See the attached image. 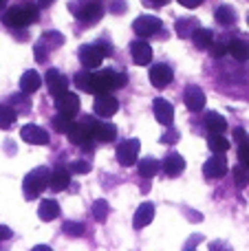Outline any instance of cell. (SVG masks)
I'll use <instances>...</instances> for the list:
<instances>
[{
	"label": "cell",
	"mask_w": 249,
	"mask_h": 251,
	"mask_svg": "<svg viewBox=\"0 0 249 251\" xmlns=\"http://www.w3.org/2000/svg\"><path fill=\"white\" fill-rule=\"evenodd\" d=\"M38 20V7L35 4H20V7H11L2 16V22L11 29H22V26L31 25Z\"/></svg>",
	"instance_id": "6da1fadb"
},
{
	"label": "cell",
	"mask_w": 249,
	"mask_h": 251,
	"mask_svg": "<svg viewBox=\"0 0 249 251\" xmlns=\"http://www.w3.org/2000/svg\"><path fill=\"white\" fill-rule=\"evenodd\" d=\"M49 178H51V172L47 168H38L33 172H29L25 176V183H22V190H25V199L33 201L35 196H40L44 190L49 187Z\"/></svg>",
	"instance_id": "7a4b0ae2"
},
{
	"label": "cell",
	"mask_w": 249,
	"mask_h": 251,
	"mask_svg": "<svg viewBox=\"0 0 249 251\" xmlns=\"http://www.w3.org/2000/svg\"><path fill=\"white\" fill-rule=\"evenodd\" d=\"M122 86H126V75H119L115 71H100L93 75V93H110Z\"/></svg>",
	"instance_id": "3957f363"
},
{
	"label": "cell",
	"mask_w": 249,
	"mask_h": 251,
	"mask_svg": "<svg viewBox=\"0 0 249 251\" xmlns=\"http://www.w3.org/2000/svg\"><path fill=\"white\" fill-rule=\"evenodd\" d=\"M139 150H141L139 139H126V141H122L117 146V161L128 168V165H132L137 161Z\"/></svg>",
	"instance_id": "277c9868"
},
{
	"label": "cell",
	"mask_w": 249,
	"mask_h": 251,
	"mask_svg": "<svg viewBox=\"0 0 249 251\" xmlns=\"http://www.w3.org/2000/svg\"><path fill=\"white\" fill-rule=\"evenodd\" d=\"M161 26H163V22L159 20L157 16H139L135 22H132V31H135L137 35H141V38L154 35Z\"/></svg>",
	"instance_id": "5b68a950"
},
{
	"label": "cell",
	"mask_w": 249,
	"mask_h": 251,
	"mask_svg": "<svg viewBox=\"0 0 249 251\" xmlns=\"http://www.w3.org/2000/svg\"><path fill=\"white\" fill-rule=\"evenodd\" d=\"M203 174L207 178H221L227 174V159H225V152H216L212 159H207V163L203 165Z\"/></svg>",
	"instance_id": "8992f818"
},
{
	"label": "cell",
	"mask_w": 249,
	"mask_h": 251,
	"mask_svg": "<svg viewBox=\"0 0 249 251\" xmlns=\"http://www.w3.org/2000/svg\"><path fill=\"white\" fill-rule=\"evenodd\" d=\"M20 137H22V141L31 143V146H47L49 143V132L44 128H40V126H35V124L22 126Z\"/></svg>",
	"instance_id": "52a82bcc"
},
{
	"label": "cell",
	"mask_w": 249,
	"mask_h": 251,
	"mask_svg": "<svg viewBox=\"0 0 249 251\" xmlns=\"http://www.w3.org/2000/svg\"><path fill=\"white\" fill-rule=\"evenodd\" d=\"M44 82H47V88H49V93H51L53 97H57V95H62V93L69 91V79H66L64 75H62L60 71H55V69L47 71Z\"/></svg>",
	"instance_id": "ba28073f"
},
{
	"label": "cell",
	"mask_w": 249,
	"mask_h": 251,
	"mask_svg": "<svg viewBox=\"0 0 249 251\" xmlns=\"http://www.w3.org/2000/svg\"><path fill=\"white\" fill-rule=\"evenodd\" d=\"M55 108H57V113H64V115H69V117H73L79 110V97L69 91L62 93V95L55 97Z\"/></svg>",
	"instance_id": "9c48e42d"
},
{
	"label": "cell",
	"mask_w": 249,
	"mask_h": 251,
	"mask_svg": "<svg viewBox=\"0 0 249 251\" xmlns=\"http://www.w3.org/2000/svg\"><path fill=\"white\" fill-rule=\"evenodd\" d=\"M73 13L82 22L93 25V22H97L101 16H104V7H101V4H97V2H86V4H82V7H73Z\"/></svg>",
	"instance_id": "30bf717a"
},
{
	"label": "cell",
	"mask_w": 249,
	"mask_h": 251,
	"mask_svg": "<svg viewBox=\"0 0 249 251\" xmlns=\"http://www.w3.org/2000/svg\"><path fill=\"white\" fill-rule=\"evenodd\" d=\"M93 108H95V115H100V117H110V115L117 113L119 101L113 95H108V93H100Z\"/></svg>",
	"instance_id": "8fae6325"
},
{
	"label": "cell",
	"mask_w": 249,
	"mask_h": 251,
	"mask_svg": "<svg viewBox=\"0 0 249 251\" xmlns=\"http://www.w3.org/2000/svg\"><path fill=\"white\" fill-rule=\"evenodd\" d=\"M66 137H69V141L75 143V146H86V143L93 139V128L88 122L86 124H73L71 130L66 132Z\"/></svg>",
	"instance_id": "7c38bea8"
},
{
	"label": "cell",
	"mask_w": 249,
	"mask_h": 251,
	"mask_svg": "<svg viewBox=\"0 0 249 251\" xmlns=\"http://www.w3.org/2000/svg\"><path fill=\"white\" fill-rule=\"evenodd\" d=\"M172 77H174V73L168 64H154L150 69V82H152L154 88H166L172 82Z\"/></svg>",
	"instance_id": "4fadbf2b"
},
{
	"label": "cell",
	"mask_w": 249,
	"mask_h": 251,
	"mask_svg": "<svg viewBox=\"0 0 249 251\" xmlns=\"http://www.w3.org/2000/svg\"><path fill=\"white\" fill-rule=\"evenodd\" d=\"M183 100H185V106H188L192 113H199V110H203V106H205V93L199 86L190 84L183 93Z\"/></svg>",
	"instance_id": "5bb4252c"
},
{
	"label": "cell",
	"mask_w": 249,
	"mask_h": 251,
	"mask_svg": "<svg viewBox=\"0 0 249 251\" xmlns=\"http://www.w3.org/2000/svg\"><path fill=\"white\" fill-rule=\"evenodd\" d=\"M88 124H91V128H93V137L100 139L101 143H110V141H115V137H117V128H115L113 124L95 122V119H88Z\"/></svg>",
	"instance_id": "9a60e30c"
},
{
	"label": "cell",
	"mask_w": 249,
	"mask_h": 251,
	"mask_svg": "<svg viewBox=\"0 0 249 251\" xmlns=\"http://www.w3.org/2000/svg\"><path fill=\"white\" fill-rule=\"evenodd\" d=\"M101 51L97 49V44H84L79 49V62H82L86 69H97L101 64Z\"/></svg>",
	"instance_id": "2e32d148"
},
{
	"label": "cell",
	"mask_w": 249,
	"mask_h": 251,
	"mask_svg": "<svg viewBox=\"0 0 249 251\" xmlns=\"http://www.w3.org/2000/svg\"><path fill=\"white\" fill-rule=\"evenodd\" d=\"M130 53H132L135 64H139V66L150 64V60H152V49H150V44L144 42V40H135V42L130 44Z\"/></svg>",
	"instance_id": "e0dca14e"
},
{
	"label": "cell",
	"mask_w": 249,
	"mask_h": 251,
	"mask_svg": "<svg viewBox=\"0 0 249 251\" xmlns=\"http://www.w3.org/2000/svg\"><path fill=\"white\" fill-rule=\"evenodd\" d=\"M152 110H154L157 122L161 126H170L172 119H174V108H172V104H170V101H166V100H161V97H159V100H154Z\"/></svg>",
	"instance_id": "ac0fdd59"
},
{
	"label": "cell",
	"mask_w": 249,
	"mask_h": 251,
	"mask_svg": "<svg viewBox=\"0 0 249 251\" xmlns=\"http://www.w3.org/2000/svg\"><path fill=\"white\" fill-rule=\"evenodd\" d=\"M161 168L166 170V174L168 176H179L181 172L185 170V159L181 154H176V152H172V154H168L166 159H163V163H161Z\"/></svg>",
	"instance_id": "d6986e66"
},
{
	"label": "cell",
	"mask_w": 249,
	"mask_h": 251,
	"mask_svg": "<svg viewBox=\"0 0 249 251\" xmlns=\"http://www.w3.org/2000/svg\"><path fill=\"white\" fill-rule=\"evenodd\" d=\"M152 218H154V205L152 203H141L139 207H137L132 223H135L137 229H141V227L150 225V223H152Z\"/></svg>",
	"instance_id": "ffe728a7"
},
{
	"label": "cell",
	"mask_w": 249,
	"mask_h": 251,
	"mask_svg": "<svg viewBox=\"0 0 249 251\" xmlns=\"http://www.w3.org/2000/svg\"><path fill=\"white\" fill-rule=\"evenodd\" d=\"M69 183H71L69 170L57 168V170H53V172H51V178H49V190L62 192V190H66V187H69Z\"/></svg>",
	"instance_id": "44dd1931"
},
{
	"label": "cell",
	"mask_w": 249,
	"mask_h": 251,
	"mask_svg": "<svg viewBox=\"0 0 249 251\" xmlns=\"http://www.w3.org/2000/svg\"><path fill=\"white\" fill-rule=\"evenodd\" d=\"M40 86H42V77H40L35 71H26V73L22 75V79H20V91L22 93L31 95V93H35Z\"/></svg>",
	"instance_id": "7402d4cb"
},
{
	"label": "cell",
	"mask_w": 249,
	"mask_h": 251,
	"mask_svg": "<svg viewBox=\"0 0 249 251\" xmlns=\"http://www.w3.org/2000/svg\"><path fill=\"white\" fill-rule=\"evenodd\" d=\"M38 216L42 218V221H53V218L60 216V205H57L55 201H51V199L42 201L40 207H38Z\"/></svg>",
	"instance_id": "603a6c76"
},
{
	"label": "cell",
	"mask_w": 249,
	"mask_h": 251,
	"mask_svg": "<svg viewBox=\"0 0 249 251\" xmlns=\"http://www.w3.org/2000/svg\"><path fill=\"white\" fill-rule=\"evenodd\" d=\"M227 51L232 53L238 62L249 60V42H245V40H232V42L227 44Z\"/></svg>",
	"instance_id": "cb8c5ba5"
},
{
	"label": "cell",
	"mask_w": 249,
	"mask_h": 251,
	"mask_svg": "<svg viewBox=\"0 0 249 251\" xmlns=\"http://www.w3.org/2000/svg\"><path fill=\"white\" fill-rule=\"evenodd\" d=\"M205 128L210 130V132H225V130H227V122H225V117L219 113H207Z\"/></svg>",
	"instance_id": "d4e9b609"
},
{
	"label": "cell",
	"mask_w": 249,
	"mask_h": 251,
	"mask_svg": "<svg viewBox=\"0 0 249 251\" xmlns=\"http://www.w3.org/2000/svg\"><path fill=\"white\" fill-rule=\"evenodd\" d=\"M214 16H216V22H219V25H225V26H229V25H234V22H236V11H234L229 4L219 7Z\"/></svg>",
	"instance_id": "484cf974"
},
{
	"label": "cell",
	"mask_w": 249,
	"mask_h": 251,
	"mask_svg": "<svg viewBox=\"0 0 249 251\" xmlns=\"http://www.w3.org/2000/svg\"><path fill=\"white\" fill-rule=\"evenodd\" d=\"M207 146L212 148V152H227L229 150V141L223 137V132H210Z\"/></svg>",
	"instance_id": "4316f807"
},
{
	"label": "cell",
	"mask_w": 249,
	"mask_h": 251,
	"mask_svg": "<svg viewBox=\"0 0 249 251\" xmlns=\"http://www.w3.org/2000/svg\"><path fill=\"white\" fill-rule=\"evenodd\" d=\"M192 42L197 49H210L212 47V31L210 29H194Z\"/></svg>",
	"instance_id": "83f0119b"
},
{
	"label": "cell",
	"mask_w": 249,
	"mask_h": 251,
	"mask_svg": "<svg viewBox=\"0 0 249 251\" xmlns=\"http://www.w3.org/2000/svg\"><path fill=\"white\" fill-rule=\"evenodd\" d=\"M16 117L18 113L11 108V106H2L0 104V130H7L16 124Z\"/></svg>",
	"instance_id": "f1b7e54d"
},
{
	"label": "cell",
	"mask_w": 249,
	"mask_h": 251,
	"mask_svg": "<svg viewBox=\"0 0 249 251\" xmlns=\"http://www.w3.org/2000/svg\"><path fill=\"white\" fill-rule=\"evenodd\" d=\"M159 172V161L157 159H141L139 161V176L152 178Z\"/></svg>",
	"instance_id": "f546056e"
},
{
	"label": "cell",
	"mask_w": 249,
	"mask_h": 251,
	"mask_svg": "<svg viewBox=\"0 0 249 251\" xmlns=\"http://www.w3.org/2000/svg\"><path fill=\"white\" fill-rule=\"evenodd\" d=\"M194 26H197V22H194L192 18H179L176 25H174V29H176V33H179L181 38H192Z\"/></svg>",
	"instance_id": "4dcf8cb0"
},
{
	"label": "cell",
	"mask_w": 249,
	"mask_h": 251,
	"mask_svg": "<svg viewBox=\"0 0 249 251\" xmlns=\"http://www.w3.org/2000/svg\"><path fill=\"white\" fill-rule=\"evenodd\" d=\"M75 86H77L79 91L93 93V73H88V69L86 71H79V73L75 75Z\"/></svg>",
	"instance_id": "1f68e13d"
},
{
	"label": "cell",
	"mask_w": 249,
	"mask_h": 251,
	"mask_svg": "<svg viewBox=\"0 0 249 251\" xmlns=\"http://www.w3.org/2000/svg\"><path fill=\"white\" fill-rule=\"evenodd\" d=\"M71 126H73V117H69V115H64V113H60L57 117H53V128L57 130V132H62V134H66L71 130Z\"/></svg>",
	"instance_id": "d6a6232c"
},
{
	"label": "cell",
	"mask_w": 249,
	"mask_h": 251,
	"mask_svg": "<svg viewBox=\"0 0 249 251\" xmlns=\"http://www.w3.org/2000/svg\"><path fill=\"white\" fill-rule=\"evenodd\" d=\"M93 216L97 218V221H106V216H108V203L106 201H95V205H93Z\"/></svg>",
	"instance_id": "836d02e7"
},
{
	"label": "cell",
	"mask_w": 249,
	"mask_h": 251,
	"mask_svg": "<svg viewBox=\"0 0 249 251\" xmlns=\"http://www.w3.org/2000/svg\"><path fill=\"white\" fill-rule=\"evenodd\" d=\"M232 172H234V181H236V185H238V187H247V183H249V174H247V170L243 168V165H236V168H234Z\"/></svg>",
	"instance_id": "e575fe53"
},
{
	"label": "cell",
	"mask_w": 249,
	"mask_h": 251,
	"mask_svg": "<svg viewBox=\"0 0 249 251\" xmlns=\"http://www.w3.org/2000/svg\"><path fill=\"white\" fill-rule=\"evenodd\" d=\"M64 234H71V236H82L84 231H86V227H84V223H64Z\"/></svg>",
	"instance_id": "d590c367"
},
{
	"label": "cell",
	"mask_w": 249,
	"mask_h": 251,
	"mask_svg": "<svg viewBox=\"0 0 249 251\" xmlns=\"http://www.w3.org/2000/svg\"><path fill=\"white\" fill-rule=\"evenodd\" d=\"M49 49H51V47H47V40L42 38L38 44H35V49H33L35 60H38V62H47V51H49Z\"/></svg>",
	"instance_id": "8d00e7d4"
},
{
	"label": "cell",
	"mask_w": 249,
	"mask_h": 251,
	"mask_svg": "<svg viewBox=\"0 0 249 251\" xmlns=\"http://www.w3.org/2000/svg\"><path fill=\"white\" fill-rule=\"evenodd\" d=\"M42 38L47 40V42H51V47H60V44H64V35L57 33V31H47Z\"/></svg>",
	"instance_id": "74e56055"
},
{
	"label": "cell",
	"mask_w": 249,
	"mask_h": 251,
	"mask_svg": "<svg viewBox=\"0 0 249 251\" xmlns=\"http://www.w3.org/2000/svg\"><path fill=\"white\" fill-rule=\"evenodd\" d=\"M69 170L73 174H86V172H91V165H88L86 161H73V163L69 165Z\"/></svg>",
	"instance_id": "f35d334b"
},
{
	"label": "cell",
	"mask_w": 249,
	"mask_h": 251,
	"mask_svg": "<svg viewBox=\"0 0 249 251\" xmlns=\"http://www.w3.org/2000/svg\"><path fill=\"white\" fill-rule=\"evenodd\" d=\"M26 95V93H25ZM25 95H13L11 97V104L18 106V110H29V100H26Z\"/></svg>",
	"instance_id": "ab89813d"
},
{
	"label": "cell",
	"mask_w": 249,
	"mask_h": 251,
	"mask_svg": "<svg viewBox=\"0 0 249 251\" xmlns=\"http://www.w3.org/2000/svg\"><path fill=\"white\" fill-rule=\"evenodd\" d=\"M210 51H212V55H214V57H221V55H225V51H227V44H223V42H212Z\"/></svg>",
	"instance_id": "60d3db41"
},
{
	"label": "cell",
	"mask_w": 249,
	"mask_h": 251,
	"mask_svg": "<svg viewBox=\"0 0 249 251\" xmlns=\"http://www.w3.org/2000/svg\"><path fill=\"white\" fill-rule=\"evenodd\" d=\"M238 159H241L243 165L249 168V143H243L241 146V150H238Z\"/></svg>",
	"instance_id": "b9f144b4"
},
{
	"label": "cell",
	"mask_w": 249,
	"mask_h": 251,
	"mask_svg": "<svg viewBox=\"0 0 249 251\" xmlns=\"http://www.w3.org/2000/svg\"><path fill=\"white\" fill-rule=\"evenodd\" d=\"M176 141H179V132H176V130H168V132L161 137V143H168V146H170V143H176Z\"/></svg>",
	"instance_id": "7bdbcfd3"
},
{
	"label": "cell",
	"mask_w": 249,
	"mask_h": 251,
	"mask_svg": "<svg viewBox=\"0 0 249 251\" xmlns=\"http://www.w3.org/2000/svg\"><path fill=\"white\" fill-rule=\"evenodd\" d=\"M234 139H236L241 146H243V143H249V137L245 134V130H243V128H236V130H234Z\"/></svg>",
	"instance_id": "ee69618b"
},
{
	"label": "cell",
	"mask_w": 249,
	"mask_h": 251,
	"mask_svg": "<svg viewBox=\"0 0 249 251\" xmlns=\"http://www.w3.org/2000/svg\"><path fill=\"white\" fill-rule=\"evenodd\" d=\"M95 44H97V49L101 51V55H113V49H110V44H108V42L100 40V42H95Z\"/></svg>",
	"instance_id": "f6af8a7d"
},
{
	"label": "cell",
	"mask_w": 249,
	"mask_h": 251,
	"mask_svg": "<svg viewBox=\"0 0 249 251\" xmlns=\"http://www.w3.org/2000/svg\"><path fill=\"white\" fill-rule=\"evenodd\" d=\"M183 7H188V9H194V7H199V4L203 2V0H179Z\"/></svg>",
	"instance_id": "bcb514c9"
},
{
	"label": "cell",
	"mask_w": 249,
	"mask_h": 251,
	"mask_svg": "<svg viewBox=\"0 0 249 251\" xmlns=\"http://www.w3.org/2000/svg\"><path fill=\"white\" fill-rule=\"evenodd\" d=\"M11 238V229L4 225H0V240H9Z\"/></svg>",
	"instance_id": "7dc6e473"
},
{
	"label": "cell",
	"mask_w": 249,
	"mask_h": 251,
	"mask_svg": "<svg viewBox=\"0 0 249 251\" xmlns=\"http://www.w3.org/2000/svg\"><path fill=\"white\" fill-rule=\"evenodd\" d=\"M113 13H122V9H126V2H122V0H117V2H113Z\"/></svg>",
	"instance_id": "c3c4849f"
},
{
	"label": "cell",
	"mask_w": 249,
	"mask_h": 251,
	"mask_svg": "<svg viewBox=\"0 0 249 251\" xmlns=\"http://www.w3.org/2000/svg\"><path fill=\"white\" fill-rule=\"evenodd\" d=\"M170 0H146V4H150V7H161V4H168Z\"/></svg>",
	"instance_id": "681fc988"
},
{
	"label": "cell",
	"mask_w": 249,
	"mask_h": 251,
	"mask_svg": "<svg viewBox=\"0 0 249 251\" xmlns=\"http://www.w3.org/2000/svg\"><path fill=\"white\" fill-rule=\"evenodd\" d=\"M190 240H192V243H188V245H185V247H192V245H194V247H197V245H199V240H201V236H194V238H190Z\"/></svg>",
	"instance_id": "f907efd6"
},
{
	"label": "cell",
	"mask_w": 249,
	"mask_h": 251,
	"mask_svg": "<svg viewBox=\"0 0 249 251\" xmlns=\"http://www.w3.org/2000/svg\"><path fill=\"white\" fill-rule=\"evenodd\" d=\"M53 2V0H38V4H40V7H49V4H51Z\"/></svg>",
	"instance_id": "816d5d0a"
},
{
	"label": "cell",
	"mask_w": 249,
	"mask_h": 251,
	"mask_svg": "<svg viewBox=\"0 0 249 251\" xmlns=\"http://www.w3.org/2000/svg\"><path fill=\"white\" fill-rule=\"evenodd\" d=\"M35 251H49V247H47V245H38V247H35Z\"/></svg>",
	"instance_id": "f5cc1de1"
},
{
	"label": "cell",
	"mask_w": 249,
	"mask_h": 251,
	"mask_svg": "<svg viewBox=\"0 0 249 251\" xmlns=\"http://www.w3.org/2000/svg\"><path fill=\"white\" fill-rule=\"evenodd\" d=\"M4 4H7V0H0V9H2V7H4Z\"/></svg>",
	"instance_id": "db71d44e"
}]
</instances>
